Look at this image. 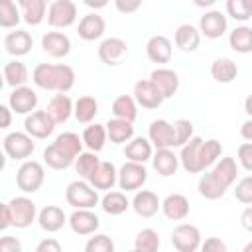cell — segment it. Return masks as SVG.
Wrapping results in <instances>:
<instances>
[{
	"mask_svg": "<svg viewBox=\"0 0 252 252\" xmlns=\"http://www.w3.org/2000/svg\"><path fill=\"white\" fill-rule=\"evenodd\" d=\"M69 226L75 234L87 236V234H94L98 230L100 219L91 209H75L69 217Z\"/></svg>",
	"mask_w": 252,
	"mask_h": 252,
	"instance_id": "14",
	"label": "cell"
},
{
	"mask_svg": "<svg viewBox=\"0 0 252 252\" xmlns=\"http://www.w3.org/2000/svg\"><path fill=\"white\" fill-rule=\"evenodd\" d=\"M89 183L98 191H110L118 183V169L112 161H100L94 173L89 177Z\"/></svg>",
	"mask_w": 252,
	"mask_h": 252,
	"instance_id": "18",
	"label": "cell"
},
{
	"mask_svg": "<svg viewBox=\"0 0 252 252\" xmlns=\"http://www.w3.org/2000/svg\"><path fill=\"white\" fill-rule=\"evenodd\" d=\"M244 110H246V114L252 118V94L246 96V100H244Z\"/></svg>",
	"mask_w": 252,
	"mask_h": 252,
	"instance_id": "62",
	"label": "cell"
},
{
	"mask_svg": "<svg viewBox=\"0 0 252 252\" xmlns=\"http://www.w3.org/2000/svg\"><path fill=\"white\" fill-rule=\"evenodd\" d=\"M132 209L138 217L142 219H152L158 215V211L161 209V201L159 197L154 193V191H148V189H138L134 199H132Z\"/></svg>",
	"mask_w": 252,
	"mask_h": 252,
	"instance_id": "16",
	"label": "cell"
},
{
	"mask_svg": "<svg viewBox=\"0 0 252 252\" xmlns=\"http://www.w3.org/2000/svg\"><path fill=\"white\" fill-rule=\"evenodd\" d=\"M240 224H242L244 230L252 232V205H248V207L242 211V215H240Z\"/></svg>",
	"mask_w": 252,
	"mask_h": 252,
	"instance_id": "58",
	"label": "cell"
},
{
	"mask_svg": "<svg viewBox=\"0 0 252 252\" xmlns=\"http://www.w3.org/2000/svg\"><path fill=\"white\" fill-rule=\"evenodd\" d=\"M2 73H4V81H6V85L12 87V89L26 85V83H28V77H30L28 67H26L22 61H18V59L8 61V63L4 65V69H2Z\"/></svg>",
	"mask_w": 252,
	"mask_h": 252,
	"instance_id": "35",
	"label": "cell"
},
{
	"mask_svg": "<svg viewBox=\"0 0 252 252\" xmlns=\"http://www.w3.org/2000/svg\"><path fill=\"white\" fill-rule=\"evenodd\" d=\"M134 98L136 102L142 106V108H148V110H156L161 106V102L165 100L163 94L159 93V89L154 85L152 79H142L134 85Z\"/></svg>",
	"mask_w": 252,
	"mask_h": 252,
	"instance_id": "11",
	"label": "cell"
},
{
	"mask_svg": "<svg viewBox=\"0 0 252 252\" xmlns=\"http://www.w3.org/2000/svg\"><path fill=\"white\" fill-rule=\"evenodd\" d=\"M55 144H59L65 152H69L71 156H79L81 152H83V138H79V134H75V132H63V134H59L57 138H55Z\"/></svg>",
	"mask_w": 252,
	"mask_h": 252,
	"instance_id": "47",
	"label": "cell"
},
{
	"mask_svg": "<svg viewBox=\"0 0 252 252\" xmlns=\"http://www.w3.org/2000/svg\"><path fill=\"white\" fill-rule=\"evenodd\" d=\"M8 104L16 114H30L37 106V93L26 85L16 87L8 96Z\"/></svg>",
	"mask_w": 252,
	"mask_h": 252,
	"instance_id": "13",
	"label": "cell"
},
{
	"mask_svg": "<svg viewBox=\"0 0 252 252\" xmlns=\"http://www.w3.org/2000/svg\"><path fill=\"white\" fill-rule=\"evenodd\" d=\"M136 104H138L136 98L130 96V94H120V96H116L114 102H112V116L134 122L136 116H138V108H136Z\"/></svg>",
	"mask_w": 252,
	"mask_h": 252,
	"instance_id": "39",
	"label": "cell"
},
{
	"mask_svg": "<svg viewBox=\"0 0 252 252\" xmlns=\"http://www.w3.org/2000/svg\"><path fill=\"white\" fill-rule=\"evenodd\" d=\"M171 244L179 252H195L201 248V230L195 224L181 222L171 232Z\"/></svg>",
	"mask_w": 252,
	"mask_h": 252,
	"instance_id": "6",
	"label": "cell"
},
{
	"mask_svg": "<svg viewBox=\"0 0 252 252\" xmlns=\"http://www.w3.org/2000/svg\"><path fill=\"white\" fill-rule=\"evenodd\" d=\"M12 108H10V104H0V114H2V122H0V128H8L10 124H12Z\"/></svg>",
	"mask_w": 252,
	"mask_h": 252,
	"instance_id": "56",
	"label": "cell"
},
{
	"mask_svg": "<svg viewBox=\"0 0 252 252\" xmlns=\"http://www.w3.org/2000/svg\"><path fill=\"white\" fill-rule=\"evenodd\" d=\"M128 57V45L122 37H106L100 41L98 45V59L108 65V67H116L120 63H124Z\"/></svg>",
	"mask_w": 252,
	"mask_h": 252,
	"instance_id": "10",
	"label": "cell"
},
{
	"mask_svg": "<svg viewBox=\"0 0 252 252\" xmlns=\"http://www.w3.org/2000/svg\"><path fill=\"white\" fill-rule=\"evenodd\" d=\"M45 110L49 112V116H51L57 124H63V122H67V120L71 118V114H73V110H75V104H73V100H71L65 93H57V94L49 100V104H47Z\"/></svg>",
	"mask_w": 252,
	"mask_h": 252,
	"instance_id": "29",
	"label": "cell"
},
{
	"mask_svg": "<svg viewBox=\"0 0 252 252\" xmlns=\"http://www.w3.org/2000/svg\"><path fill=\"white\" fill-rule=\"evenodd\" d=\"M47 0H30L22 6V20L28 26H39L47 18Z\"/></svg>",
	"mask_w": 252,
	"mask_h": 252,
	"instance_id": "37",
	"label": "cell"
},
{
	"mask_svg": "<svg viewBox=\"0 0 252 252\" xmlns=\"http://www.w3.org/2000/svg\"><path fill=\"white\" fill-rule=\"evenodd\" d=\"M148 181V169L140 161H126L118 169V185L122 191H138Z\"/></svg>",
	"mask_w": 252,
	"mask_h": 252,
	"instance_id": "5",
	"label": "cell"
},
{
	"mask_svg": "<svg viewBox=\"0 0 252 252\" xmlns=\"http://www.w3.org/2000/svg\"><path fill=\"white\" fill-rule=\"evenodd\" d=\"M114 242L108 234H94L87 240L85 250L87 252H114Z\"/></svg>",
	"mask_w": 252,
	"mask_h": 252,
	"instance_id": "48",
	"label": "cell"
},
{
	"mask_svg": "<svg viewBox=\"0 0 252 252\" xmlns=\"http://www.w3.org/2000/svg\"><path fill=\"white\" fill-rule=\"evenodd\" d=\"M35 252H61V244L55 238H45L35 246Z\"/></svg>",
	"mask_w": 252,
	"mask_h": 252,
	"instance_id": "55",
	"label": "cell"
},
{
	"mask_svg": "<svg viewBox=\"0 0 252 252\" xmlns=\"http://www.w3.org/2000/svg\"><path fill=\"white\" fill-rule=\"evenodd\" d=\"M150 79L154 81V85L159 89V93L163 94V98H171L177 89H179V75L173 69L167 67H158L152 71Z\"/></svg>",
	"mask_w": 252,
	"mask_h": 252,
	"instance_id": "17",
	"label": "cell"
},
{
	"mask_svg": "<svg viewBox=\"0 0 252 252\" xmlns=\"http://www.w3.org/2000/svg\"><path fill=\"white\" fill-rule=\"evenodd\" d=\"M244 252H252V242H248V244L244 246Z\"/></svg>",
	"mask_w": 252,
	"mask_h": 252,
	"instance_id": "63",
	"label": "cell"
},
{
	"mask_svg": "<svg viewBox=\"0 0 252 252\" xmlns=\"http://www.w3.org/2000/svg\"><path fill=\"white\" fill-rule=\"evenodd\" d=\"M108 2H110V0H83V4L89 6V8H93V10H100V8H104Z\"/></svg>",
	"mask_w": 252,
	"mask_h": 252,
	"instance_id": "60",
	"label": "cell"
},
{
	"mask_svg": "<svg viewBox=\"0 0 252 252\" xmlns=\"http://www.w3.org/2000/svg\"><path fill=\"white\" fill-rule=\"evenodd\" d=\"M226 14L236 22H248L252 18V0H226Z\"/></svg>",
	"mask_w": 252,
	"mask_h": 252,
	"instance_id": "46",
	"label": "cell"
},
{
	"mask_svg": "<svg viewBox=\"0 0 252 252\" xmlns=\"http://www.w3.org/2000/svg\"><path fill=\"white\" fill-rule=\"evenodd\" d=\"M152 163H154V169L161 177H169L179 167V156H175L171 148H158L156 154L152 156Z\"/></svg>",
	"mask_w": 252,
	"mask_h": 252,
	"instance_id": "27",
	"label": "cell"
},
{
	"mask_svg": "<svg viewBox=\"0 0 252 252\" xmlns=\"http://www.w3.org/2000/svg\"><path fill=\"white\" fill-rule=\"evenodd\" d=\"M41 47L51 57H67L71 51V39L63 32H47L41 37Z\"/></svg>",
	"mask_w": 252,
	"mask_h": 252,
	"instance_id": "20",
	"label": "cell"
},
{
	"mask_svg": "<svg viewBox=\"0 0 252 252\" xmlns=\"http://www.w3.org/2000/svg\"><path fill=\"white\" fill-rule=\"evenodd\" d=\"M20 4L14 0H0V26L2 28H16L22 20Z\"/></svg>",
	"mask_w": 252,
	"mask_h": 252,
	"instance_id": "45",
	"label": "cell"
},
{
	"mask_svg": "<svg viewBox=\"0 0 252 252\" xmlns=\"http://www.w3.org/2000/svg\"><path fill=\"white\" fill-rule=\"evenodd\" d=\"M4 152L10 159H18V161H26L33 150H35V142L33 136H30L28 132H10L4 136L2 140Z\"/></svg>",
	"mask_w": 252,
	"mask_h": 252,
	"instance_id": "4",
	"label": "cell"
},
{
	"mask_svg": "<svg viewBox=\"0 0 252 252\" xmlns=\"http://www.w3.org/2000/svg\"><path fill=\"white\" fill-rule=\"evenodd\" d=\"M173 130H175V146H185L191 138H193V122L187 118H179L173 122Z\"/></svg>",
	"mask_w": 252,
	"mask_h": 252,
	"instance_id": "49",
	"label": "cell"
},
{
	"mask_svg": "<svg viewBox=\"0 0 252 252\" xmlns=\"http://www.w3.org/2000/svg\"><path fill=\"white\" fill-rule=\"evenodd\" d=\"M32 47H33V39H32V35H30L26 30L10 32V33H6V37H4V49H6L10 55H14V57L28 55Z\"/></svg>",
	"mask_w": 252,
	"mask_h": 252,
	"instance_id": "23",
	"label": "cell"
},
{
	"mask_svg": "<svg viewBox=\"0 0 252 252\" xmlns=\"http://www.w3.org/2000/svg\"><path fill=\"white\" fill-rule=\"evenodd\" d=\"M144 0H114V6L120 14H134L140 10Z\"/></svg>",
	"mask_w": 252,
	"mask_h": 252,
	"instance_id": "52",
	"label": "cell"
},
{
	"mask_svg": "<svg viewBox=\"0 0 252 252\" xmlns=\"http://www.w3.org/2000/svg\"><path fill=\"white\" fill-rule=\"evenodd\" d=\"M16 2H18V4H20V6H24V4H28V2H30V0H16Z\"/></svg>",
	"mask_w": 252,
	"mask_h": 252,
	"instance_id": "64",
	"label": "cell"
},
{
	"mask_svg": "<svg viewBox=\"0 0 252 252\" xmlns=\"http://www.w3.org/2000/svg\"><path fill=\"white\" fill-rule=\"evenodd\" d=\"M106 134H108V140L112 144H126L134 138V126L130 120H124V118H110L106 124Z\"/></svg>",
	"mask_w": 252,
	"mask_h": 252,
	"instance_id": "31",
	"label": "cell"
},
{
	"mask_svg": "<svg viewBox=\"0 0 252 252\" xmlns=\"http://www.w3.org/2000/svg\"><path fill=\"white\" fill-rule=\"evenodd\" d=\"M128 207H132V203L128 201L126 191H106L104 197L100 199V209L110 217H118L126 213Z\"/></svg>",
	"mask_w": 252,
	"mask_h": 252,
	"instance_id": "32",
	"label": "cell"
},
{
	"mask_svg": "<svg viewBox=\"0 0 252 252\" xmlns=\"http://www.w3.org/2000/svg\"><path fill=\"white\" fill-rule=\"evenodd\" d=\"M222 154V146L219 140H203L201 148H199V167L201 171H205L207 167L215 165L217 159Z\"/></svg>",
	"mask_w": 252,
	"mask_h": 252,
	"instance_id": "41",
	"label": "cell"
},
{
	"mask_svg": "<svg viewBox=\"0 0 252 252\" xmlns=\"http://www.w3.org/2000/svg\"><path fill=\"white\" fill-rule=\"evenodd\" d=\"M197 189H199V195H201V197H205V199H209V201H217V199H220V197L226 193V187H224V185H220V183L213 177V173H211V171L201 175Z\"/></svg>",
	"mask_w": 252,
	"mask_h": 252,
	"instance_id": "42",
	"label": "cell"
},
{
	"mask_svg": "<svg viewBox=\"0 0 252 252\" xmlns=\"http://www.w3.org/2000/svg\"><path fill=\"white\" fill-rule=\"evenodd\" d=\"M203 144V138L193 136L185 146H181V154H179V163L187 173H201L199 167V148Z\"/></svg>",
	"mask_w": 252,
	"mask_h": 252,
	"instance_id": "26",
	"label": "cell"
},
{
	"mask_svg": "<svg viewBox=\"0 0 252 252\" xmlns=\"http://www.w3.org/2000/svg\"><path fill=\"white\" fill-rule=\"evenodd\" d=\"M234 197H236V201H240V203H244V205H252V175L242 177V179L236 183Z\"/></svg>",
	"mask_w": 252,
	"mask_h": 252,
	"instance_id": "50",
	"label": "cell"
},
{
	"mask_svg": "<svg viewBox=\"0 0 252 252\" xmlns=\"http://www.w3.org/2000/svg\"><path fill=\"white\" fill-rule=\"evenodd\" d=\"M124 156L130 159V161H140V163H146L148 159H152L154 156V144L150 142V138H132L126 148H124Z\"/></svg>",
	"mask_w": 252,
	"mask_h": 252,
	"instance_id": "30",
	"label": "cell"
},
{
	"mask_svg": "<svg viewBox=\"0 0 252 252\" xmlns=\"http://www.w3.org/2000/svg\"><path fill=\"white\" fill-rule=\"evenodd\" d=\"M12 211V226L16 228H28L33 220H37V207L28 197H14L8 201Z\"/></svg>",
	"mask_w": 252,
	"mask_h": 252,
	"instance_id": "9",
	"label": "cell"
},
{
	"mask_svg": "<svg viewBox=\"0 0 252 252\" xmlns=\"http://www.w3.org/2000/svg\"><path fill=\"white\" fill-rule=\"evenodd\" d=\"M238 163L246 171H252V142H244L238 146Z\"/></svg>",
	"mask_w": 252,
	"mask_h": 252,
	"instance_id": "51",
	"label": "cell"
},
{
	"mask_svg": "<svg viewBox=\"0 0 252 252\" xmlns=\"http://www.w3.org/2000/svg\"><path fill=\"white\" fill-rule=\"evenodd\" d=\"M65 201L73 209H93L94 205L100 203L98 189H94L87 179L71 181L65 189Z\"/></svg>",
	"mask_w": 252,
	"mask_h": 252,
	"instance_id": "2",
	"label": "cell"
},
{
	"mask_svg": "<svg viewBox=\"0 0 252 252\" xmlns=\"http://www.w3.org/2000/svg\"><path fill=\"white\" fill-rule=\"evenodd\" d=\"M22 242L14 236H2L0 238V252H20Z\"/></svg>",
	"mask_w": 252,
	"mask_h": 252,
	"instance_id": "54",
	"label": "cell"
},
{
	"mask_svg": "<svg viewBox=\"0 0 252 252\" xmlns=\"http://www.w3.org/2000/svg\"><path fill=\"white\" fill-rule=\"evenodd\" d=\"M65 222H69V219L63 213V209L57 205H47L37 213V224L45 232H57L63 228Z\"/></svg>",
	"mask_w": 252,
	"mask_h": 252,
	"instance_id": "19",
	"label": "cell"
},
{
	"mask_svg": "<svg viewBox=\"0 0 252 252\" xmlns=\"http://www.w3.org/2000/svg\"><path fill=\"white\" fill-rule=\"evenodd\" d=\"M171 53H173L171 41L165 35H152L148 39V43H146V55H148V59L152 63H158V65L169 63Z\"/></svg>",
	"mask_w": 252,
	"mask_h": 252,
	"instance_id": "22",
	"label": "cell"
},
{
	"mask_svg": "<svg viewBox=\"0 0 252 252\" xmlns=\"http://www.w3.org/2000/svg\"><path fill=\"white\" fill-rule=\"evenodd\" d=\"M228 45L236 53H252V28L236 26L228 35Z\"/></svg>",
	"mask_w": 252,
	"mask_h": 252,
	"instance_id": "38",
	"label": "cell"
},
{
	"mask_svg": "<svg viewBox=\"0 0 252 252\" xmlns=\"http://www.w3.org/2000/svg\"><path fill=\"white\" fill-rule=\"evenodd\" d=\"M203 252H226V244L217 238V236H209L205 242H201Z\"/></svg>",
	"mask_w": 252,
	"mask_h": 252,
	"instance_id": "53",
	"label": "cell"
},
{
	"mask_svg": "<svg viewBox=\"0 0 252 252\" xmlns=\"http://www.w3.org/2000/svg\"><path fill=\"white\" fill-rule=\"evenodd\" d=\"M98 163H100V159H98L96 152H91V150L89 152H81L75 158V169H77L79 177L81 179H87V181L94 173V169L98 167Z\"/></svg>",
	"mask_w": 252,
	"mask_h": 252,
	"instance_id": "43",
	"label": "cell"
},
{
	"mask_svg": "<svg viewBox=\"0 0 252 252\" xmlns=\"http://www.w3.org/2000/svg\"><path fill=\"white\" fill-rule=\"evenodd\" d=\"M32 81L35 87H39L43 91L67 93L75 85V71H73V67H69L65 63H59V65L39 63L32 71Z\"/></svg>",
	"mask_w": 252,
	"mask_h": 252,
	"instance_id": "1",
	"label": "cell"
},
{
	"mask_svg": "<svg viewBox=\"0 0 252 252\" xmlns=\"http://www.w3.org/2000/svg\"><path fill=\"white\" fill-rule=\"evenodd\" d=\"M45 181V169L35 159H26L16 171V185L24 193H35Z\"/></svg>",
	"mask_w": 252,
	"mask_h": 252,
	"instance_id": "3",
	"label": "cell"
},
{
	"mask_svg": "<svg viewBox=\"0 0 252 252\" xmlns=\"http://www.w3.org/2000/svg\"><path fill=\"white\" fill-rule=\"evenodd\" d=\"M75 161V156H71L69 152H65L59 144H49L43 150V163L51 169H67L71 163Z\"/></svg>",
	"mask_w": 252,
	"mask_h": 252,
	"instance_id": "33",
	"label": "cell"
},
{
	"mask_svg": "<svg viewBox=\"0 0 252 252\" xmlns=\"http://www.w3.org/2000/svg\"><path fill=\"white\" fill-rule=\"evenodd\" d=\"M199 30L209 39H219L228 30V20L220 10H209L199 20Z\"/></svg>",
	"mask_w": 252,
	"mask_h": 252,
	"instance_id": "12",
	"label": "cell"
},
{
	"mask_svg": "<svg viewBox=\"0 0 252 252\" xmlns=\"http://www.w3.org/2000/svg\"><path fill=\"white\" fill-rule=\"evenodd\" d=\"M173 41H175V45H177L181 51L193 53V51L199 47V43H201V30L195 28V26H191V24H181V26H177V30H175Z\"/></svg>",
	"mask_w": 252,
	"mask_h": 252,
	"instance_id": "24",
	"label": "cell"
},
{
	"mask_svg": "<svg viewBox=\"0 0 252 252\" xmlns=\"http://www.w3.org/2000/svg\"><path fill=\"white\" fill-rule=\"evenodd\" d=\"M96 112H98V102H96L94 96L85 94V96H79V98L75 100V110H73V114H75V118H77L81 124L93 122L94 116H96Z\"/></svg>",
	"mask_w": 252,
	"mask_h": 252,
	"instance_id": "36",
	"label": "cell"
},
{
	"mask_svg": "<svg viewBox=\"0 0 252 252\" xmlns=\"http://www.w3.org/2000/svg\"><path fill=\"white\" fill-rule=\"evenodd\" d=\"M238 75V65L230 57H219L211 63V77L217 83H232Z\"/></svg>",
	"mask_w": 252,
	"mask_h": 252,
	"instance_id": "34",
	"label": "cell"
},
{
	"mask_svg": "<svg viewBox=\"0 0 252 252\" xmlns=\"http://www.w3.org/2000/svg\"><path fill=\"white\" fill-rule=\"evenodd\" d=\"M8 226H12V211L8 203H2V220H0V230H6Z\"/></svg>",
	"mask_w": 252,
	"mask_h": 252,
	"instance_id": "57",
	"label": "cell"
},
{
	"mask_svg": "<svg viewBox=\"0 0 252 252\" xmlns=\"http://www.w3.org/2000/svg\"><path fill=\"white\" fill-rule=\"evenodd\" d=\"M148 138L154 144V148H175V130L173 124H169L167 120L159 118L154 120L148 128Z\"/></svg>",
	"mask_w": 252,
	"mask_h": 252,
	"instance_id": "15",
	"label": "cell"
},
{
	"mask_svg": "<svg viewBox=\"0 0 252 252\" xmlns=\"http://www.w3.org/2000/svg\"><path fill=\"white\" fill-rule=\"evenodd\" d=\"M161 213L169 220H183L189 215V199L181 193H171L161 201Z\"/></svg>",
	"mask_w": 252,
	"mask_h": 252,
	"instance_id": "25",
	"label": "cell"
},
{
	"mask_svg": "<svg viewBox=\"0 0 252 252\" xmlns=\"http://www.w3.org/2000/svg\"><path fill=\"white\" fill-rule=\"evenodd\" d=\"M106 138H108V134H106L104 124H91L83 132V142L91 152H100L106 144Z\"/></svg>",
	"mask_w": 252,
	"mask_h": 252,
	"instance_id": "40",
	"label": "cell"
},
{
	"mask_svg": "<svg viewBox=\"0 0 252 252\" xmlns=\"http://www.w3.org/2000/svg\"><path fill=\"white\" fill-rule=\"evenodd\" d=\"M77 20V6L73 0H53L47 10V24L51 28H69Z\"/></svg>",
	"mask_w": 252,
	"mask_h": 252,
	"instance_id": "7",
	"label": "cell"
},
{
	"mask_svg": "<svg viewBox=\"0 0 252 252\" xmlns=\"http://www.w3.org/2000/svg\"><path fill=\"white\" fill-rule=\"evenodd\" d=\"M215 2H217V0H193V4H195L197 8H211Z\"/></svg>",
	"mask_w": 252,
	"mask_h": 252,
	"instance_id": "61",
	"label": "cell"
},
{
	"mask_svg": "<svg viewBox=\"0 0 252 252\" xmlns=\"http://www.w3.org/2000/svg\"><path fill=\"white\" fill-rule=\"evenodd\" d=\"M159 244V234L154 228H142L134 238V250L138 252H156Z\"/></svg>",
	"mask_w": 252,
	"mask_h": 252,
	"instance_id": "44",
	"label": "cell"
},
{
	"mask_svg": "<svg viewBox=\"0 0 252 252\" xmlns=\"http://www.w3.org/2000/svg\"><path fill=\"white\" fill-rule=\"evenodd\" d=\"M240 136H242L246 142H252V118H248V120L240 126Z\"/></svg>",
	"mask_w": 252,
	"mask_h": 252,
	"instance_id": "59",
	"label": "cell"
},
{
	"mask_svg": "<svg viewBox=\"0 0 252 252\" xmlns=\"http://www.w3.org/2000/svg\"><path fill=\"white\" fill-rule=\"evenodd\" d=\"M55 124H57V122L49 116L47 110H33V112H30V114H26L24 130H26L30 136L37 138V140H45V138H49V136L53 134Z\"/></svg>",
	"mask_w": 252,
	"mask_h": 252,
	"instance_id": "8",
	"label": "cell"
},
{
	"mask_svg": "<svg viewBox=\"0 0 252 252\" xmlns=\"http://www.w3.org/2000/svg\"><path fill=\"white\" fill-rule=\"evenodd\" d=\"M104 30H106L104 18L93 12V14H87V16L81 18L79 28H77V33H79V37L85 39V41H94V39H100V37H102Z\"/></svg>",
	"mask_w": 252,
	"mask_h": 252,
	"instance_id": "21",
	"label": "cell"
},
{
	"mask_svg": "<svg viewBox=\"0 0 252 252\" xmlns=\"http://www.w3.org/2000/svg\"><path fill=\"white\" fill-rule=\"evenodd\" d=\"M211 173H213V177L220 183V185H224L226 189L236 181V175H238V165H236V159L234 158H230V156H224V158H219V161L213 165V169H211Z\"/></svg>",
	"mask_w": 252,
	"mask_h": 252,
	"instance_id": "28",
	"label": "cell"
}]
</instances>
